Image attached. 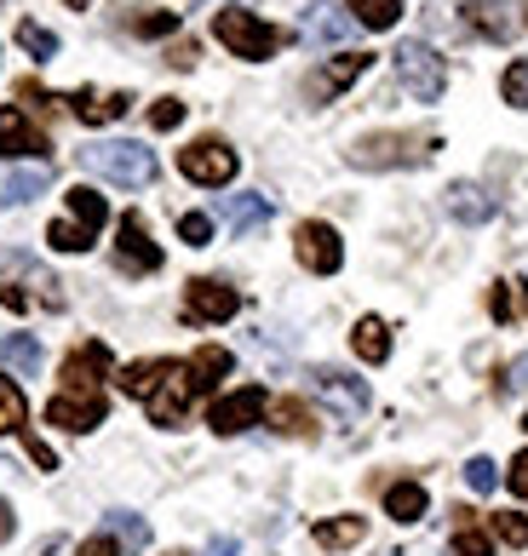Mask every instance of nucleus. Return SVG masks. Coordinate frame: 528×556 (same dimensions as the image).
Returning a JSON list of instances; mask_svg holds the SVG:
<instances>
[{
	"instance_id": "c03bdc74",
	"label": "nucleus",
	"mask_w": 528,
	"mask_h": 556,
	"mask_svg": "<svg viewBox=\"0 0 528 556\" xmlns=\"http://www.w3.org/2000/svg\"><path fill=\"white\" fill-rule=\"evenodd\" d=\"M75 556H121V545L110 540V533H98V540H87V545H80Z\"/></svg>"
},
{
	"instance_id": "20e7f679",
	"label": "nucleus",
	"mask_w": 528,
	"mask_h": 556,
	"mask_svg": "<svg viewBox=\"0 0 528 556\" xmlns=\"http://www.w3.org/2000/svg\"><path fill=\"white\" fill-rule=\"evenodd\" d=\"M144 407H150V425H161V430H178V425H185L190 407H196L190 362H161V374H155V384H150Z\"/></svg>"
},
{
	"instance_id": "7ed1b4c3",
	"label": "nucleus",
	"mask_w": 528,
	"mask_h": 556,
	"mask_svg": "<svg viewBox=\"0 0 528 556\" xmlns=\"http://www.w3.org/2000/svg\"><path fill=\"white\" fill-rule=\"evenodd\" d=\"M213 35L225 40V47H230L236 58H253V64H264V58H276V47L288 40L276 24H264V17H253L248 7H225V12L213 17Z\"/></svg>"
},
{
	"instance_id": "8fccbe9b",
	"label": "nucleus",
	"mask_w": 528,
	"mask_h": 556,
	"mask_svg": "<svg viewBox=\"0 0 528 556\" xmlns=\"http://www.w3.org/2000/svg\"><path fill=\"white\" fill-rule=\"evenodd\" d=\"M201 556H236V540H213V545L201 551Z\"/></svg>"
},
{
	"instance_id": "a211bd4d",
	"label": "nucleus",
	"mask_w": 528,
	"mask_h": 556,
	"mask_svg": "<svg viewBox=\"0 0 528 556\" xmlns=\"http://www.w3.org/2000/svg\"><path fill=\"white\" fill-rule=\"evenodd\" d=\"M64 201H70V224L87 241H98V230L110 224V201L92 190V184H75V190H64Z\"/></svg>"
},
{
	"instance_id": "473e14b6",
	"label": "nucleus",
	"mask_w": 528,
	"mask_h": 556,
	"mask_svg": "<svg viewBox=\"0 0 528 556\" xmlns=\"http://www.w3.org/2000/svg\"><path fill=\"white\" fill-rule=\"evenodd\" d=\"M161 362H167V356H161ZM161 362H127V367H121V390L144 402V396H150V384H155V374H161Z\"/></svg>"
},
{
	"instance_id": "7c9ffc66",
	"label": "nucleus",
	"mask_w": 528,
	"mask_h": 556,
	"mask_svg": "<svg viewBox=\"0 0 528 556\" xmlns=\"http://www.w3.org/2000/svg\"><path fill=\"white\" fill-rule=\"evenodd\" d=\"M29 407H24V390H17L7 374H0V437H12V430H24Z\"/></svg>"
},
{
	"instance_id": "ea45409f",
	"label": "nucleus",
	"mask_w": 528,
	"mask_h": 556,
	"mask_svg": "<svg viewBox=\"0 0 528 556\" xmlns=\"http://www.w3.org/2000/svg\"><path fill=\"white\" fill-rule=\"evenodd\" d=\"M465 488H472V493H494L500 488V470L489 459H472V465H465Z\"/></svg>"
},
{
	"instance_id": "f03ea898",
	"label": "nucleus",
	"mask_w": 528,
	"mask_h": 556,
	"mask_svg": "<svg viewBox=\"0 0 528 556\" xmlns=\"http://www.w3.org/2000/svg\"><path fill=\"white\" fill-rule=\"evenodd\" d=\"M80 167L138 190V184H155V150H144L138 138H110V143H87V150H80Z\"/></svg>"
},
{
	"instance_id": "58836bf2",
	"label": "nucleus",
	"mask_w": 528,
	"mask_h": 556,
	"mask_svg": "<svg viewBox=\"0 0 528 556\" xmlns=\"http://www.w3.org/2000/svg\"><path fill=\"white\" fill-rule=\"evenodd\" d=\"M178 121H185V104H178V98H155V104H150V127L155 132H173Z\"/></svg>"
},
{
	"instance_id": "c756f323",
	"label": "nucleus",
	"mask_w": 528,
	"mask_h": 556,
	"mask_svg": "<svg viewBox=\"0 0 528 556\" xmlns=\"http://www.w3.org/2000/svg\"><path fill=\"white\" fill-rule=\"evenodd\" d=\"M0 362H7L12 374L35 379V374H40V344H35V333H12L7 344H0Z\"/></svg>"
},
{
	"instance_id": "9d476101",
	"label": "nucleus",
	"mask_w": 528,
	"mask_h": 556,
	"mask_svg": "<svg viewBox=\"0 0 528 556\" xmlns=\"http://www.w3.org/2000/svg\"><path fill=\"white\" fill-rule=\"evenodd\" d=\"M115 264L127 276H155L161 270V247L150 241V230H144V218H138V213H127V218H121V230H115Z\"/></svg>"
},
{
	"instance_id": "6ab92c4d",
	"label": "nucleus",
	"mask_w": 528,
	"mask_h": 556,
	"mask_svg": "<svg viewBox=\"0 0 528 556\" xmlns=\"http://www.w3.org/2000/svg\"><path fill=\"white\" fill-rule=\"evenodd\" d=\"M344 35H351V17H344L339 7H328V0H316V7L304 12V40H316V47H339Z\"/></svg>"
},
{
	"instance_id": "cd10ccee",
	"label": "nucleus",
	"mask_w": 528,
	"mask_h": 556,
	"mask_svg": "<svg viewBox=\"0 0 528 556\" xmlns=\"http://www.w3.org/2000/svg\"><path fill=\"white\" fill-rule=\"evenodd\" d=\"M104 533H110L121 551H144V545H150V522L138 517V510H110V517H104Z\"/></svg>"
},
{
	"instance_id": "39448f33",
	"label": "nucleus",
	"mask_w": 528,
	"mask_h": 556,
	"mask_svg": "<svg viewBox=\"0 0 528 556\" xmlns=\"http://www.w3.org/2000/svg\"><path fill=\"white\" fill-rule=\"evenodd\" d=\"M397 80L408 87L414 104H437L442 87H449V64H442L425 40H402L397 47Z\"/></svg>"
},
{
	"instance_id": "79ce46f5",
	"label": "nucleus",
	"mask_w": 528,
	"mask_h": 556,
	"mask_svg": "<svg viewBox=\"0 0 528 556\" xmlns=\"http://www.w3.org/2000/svg\"><path fill=\"white\" fill-rule=\"evenodd\" d=\"M505 488H512L517 500H528V453H517V459H512V470H505Z\"/></svg>"
},
{
	"instance_id": "de8ad7c7",
	"label": "nucleus",
	"mask_w": 528,
	"mask_h": 556,
	"mask_svg": "<svg viewBox=\"0 0 528 556\" xmlns=\"http://www.w3.org/2000/svg\"><path fill=\"white\" fill-rule=\"evenodd\" d=\"M505 287H512V311L528 316V281H505Z\"/></svg>"
},
{
	"instance_id": "5fc2aeb1",
	"label": "nucleus",
	"mask_w": 528,
	"mask_h": 556,
	"mask_svg": "<svg viewBox=\"0 0 528 556\" xmlns=\"http://www.w3.org/2000/svg\"><path fill=\"white\" fill-rule=\"evenodd\" d=\"M523 430H528V414H523Z\"/></svg>"
},
{
	"instance_id": "2f4dec72",
	"label": "nucleus",
	"mask_w": 528,
	"mask_h": 556,
	"mask_svg": "<svg viewBox=\"0 0 528 556\" xmlns=\"http://www.w3.org/2000/svg\"><path fill=\"white\" fill-rule=\"evenodd\" d=\"M344 7L356 12V24H362V29H391L397 17H402V12H397V0H344Z\"/></svg>"
},
{
	"instance_id": "1a4fd4ad",
	"label": "nucleus",
	"mask_w": 528,
	"mask_h": 556,
	"mask_svg": "<svg viewBox=\"0 0 528 556\" xmlns=\"http://www.w3.org/2000/svg\"><path fill=\"white\" fill-rule=\"evenodd\" d=\"M104 414H110V402H104V390H58V396L47 402V425H58V430H98L104 425Z\"/></svg>"
},
{
	"instance_id": "a19ab883",
	"label": "nucleus",
	"mask_w": 528,
	"mask_h": 556,
	"mask_svg": "<svg viewBox=\"0 0 528 556\" xmlns=\"http://www.w3.org/2000/svg\"><path fill=\"white\" fill-rule=\"evenodd\" d=\"M173 29H178V17H173V12H150V17H138V35H150V40H155V35H173Z\"/></svg>"
},
{
	"instance_id": "a18cd8bd",
	"label": "nucleus",
	"mask_w": 528,
	"mask_h": 556,
	"mask_svg": "<svg viewBox=\"0 0 528 556\" xmlns=\"http://www.w3.org/2000/svg\"><path fill=\"white\" fill-rule=\"evenodd\" d=\"M167 64H173V70H190V64H196V40H178V47L167 52Z\"/></svg>"
},
{
	"instance_id": "72a5a7b5",
	"label": "nucleus",
	"mask_w": 528,
	"mask_h": 556,
	"mask_svg": "<svg viewBox=\"0 0 528 556\" xmlns=\"http://www.w3.org/2000/svg\"><path fill=\"white\" fill-rule=\"evenodd\" d=\"M17 47H24L29 58H58V35H52V29H40V24H29V17H24V24H17Z\"/></svg>"
},
{
	"instance_id": "bb28decb",
	"label": "nucleus",
	"mask_w": 528,
	"mask_h": 556,
	"mask_svg": "<svg viewBox=\"0 0 528 556\" xmlns=\"http://www.w3.org/2000/svg\"><path fill=\"white\" fill-rule=\"evenodd\" d=\"M225 218H230L236 236H248V230H259V224H271V195H230Z\"/></svg>"
},
{
	"instance_id": "0eeeda50",
	"label": "nucleus",
	"mask_w": 528,
	"mask_h": 556,
	"mask_svg": "<svg viewBox=\"0 0 528 556\" xmlns=\"http://www.w3.org/2000/svg\"><path fill=\"white\" fill-rule=\"evenodd\" d=\"M293 253H299V264L311 276H334L339 264H344L339 230H334V224H322V218H304L299 230H293Z\"/></svg>"
},
{
	"instance_id": "aec40b11",
	"label": "nucleus",
	"mask_w": 528,
	"mask_h": 556,
	"mask_svg": "<svg viewBox=\"0 0 528 556\" xmlns=\"http://www.w3.org/2000/svg\"><path fill=\"white\" fill-rule=\"evenodd\" d=\"M47 195V167H12L0 173V207H24V201Z\"/></svg>"
},
{
	"instance_id": "5701e85b",
	"label": "nucleus",
	"mask_w": 528,
	"mask_h": 556,
	"mask_svg": "<svg viewBox=\"0 0 528 556\" xmlns=\"http://www.w3.org/2000/svg\"><path fill=\"white\" fill-rule=\"evenodd\" d=\"M449 213L460 224H489L494 218V195L477 190V184H454V190H449Z\"/></svg>"
},
{
	"instance_id": "09e8293b",
	"label": "nucleus",
	"mask_w": 528,
	"mask_h": 556,
	"mask_svg": "<svg viewBox=\"0 0 528 556\" xmlns=\"http://www.w3.org/2000/svg\"><path fill=\"white\" fill-rule=\"evenodd\" d=\"M12 528H17V522H12V505L0 500V540H12Z\"/></svg>"
},
{
	"instance_id": "864d4df0",
	"label": "nucleus",
	"mask_w": 528,
	"mask_h": 556,
	"mask_svg": "<svg viewBox=\"0 0 528 556\" xmlns=\"http://www.w3.org/2000/svg\"><path fill=\"white\" fill-rule=\"evenodd\" d=\"M64 7H75V12H80V7H92V0H64Z\"/></svg>"
},
{
	"instance_id": "37998d69",
	"label": "nucleus",
	"mask_w": 528,
	"mask_h": 556,
	"mask_svg": "<svg viewBox=\"0 0 528 556\" xmlns=\"http://www.w3.org/2000/svg\"><path fill=\"white\" fill-rule=\"evenodd\" d=\"M489 316H494V321H512V287H505V281L489 293Z\"/></svg>"
},
{
	"instance_id": "4be33fe9",
	"label": "nucleus",
	"mask_w": 528,
	"mask_h": 556,
	"mask_svg": "<svg viewBox=\"0 0 528 556\" xmlns=\"http://www.w3.org/2000/svg\"><path fill=\"white\" fill-rule=\"evenodd\" d=\"M230 374V350L225 344H201L190 356V379H196V396H208V390H218V379Z\"/></svg>"
},
{
	"instance_id": "e433bc0d",
	"label": "nucleus",
	"mask_w": 528,
	"mask_h": 556,
	"mask_svg": "<svg viewBox=\"0 0 528 556\" xmlns=\"http://www.w3.org/2000/svg\"><path fill=\"white\" fill-rule=\"evenodd\" d=\"M178 241H185V247H208L213 241V218L208 213H185V218H178Z\"/></svg>"
},
{
	"instance_id": "4468645a",
	"label": "nucleus",
	"mask_w": 528,
	"mask_h": 556,
	"mask_svg": "<svg viewBox=\"0 0 528 556\" xmlns=\"http://www.w3.org/2000/svg\"><path fill=\"white\" fill-rule=\"evenodd\" d=\"M47 150H52L47 132H35L24 121V110H0V155H7V161H35Z\"/></svg>"
},
{
	"instance_id": "9b49d317",
	"label": "nucleus",
	"mask_w": 528,
	"mask_h": 556,
	"mask_svg": "<svg viewBox=\"0 0 528 556\" xmlns=\"http://www.w3.org/2000/svg\"><path fill=\"white\" fill-rule=\"evenodd\" d=\"M241 311V293L230 281H190L185 287V316L190 321H230Z\"/></svg>"
},
{
	"instance_id": "f704fd0d",
	"label": "nucleus",
	"mask_w": 528,
	"mask_h": 556,
	"mask_svg": "<svg viewBox=\"0 0 528 556\" xmlns=\"http://www.w3.org/2000/svg\"><path fill=\"white\" fill-rule=\"evenodd\" d=\"M500 92H505V104H512V110H528V58H517V64L500 75Z\"/></svg>"
},
{
	"instance_id": "f3484780",
	"label": "nucleus",
	"mask_w": 528,
	"mask_h": 556,
	"mask_svg": "<svg viewBox=\"0 0 528 556\" xmlns=\"http://www.w3.org/2000/svg\"><path fill=\"white\" fill-rule=\"evenodd\" d=\"M316 390H322V396H328L334 407H344V414H368V384H362V379H351V374H339V367H316Z\"/></svg>"
},
{
	"instance_id": "a878e982",
	"label": "nucleus",
	"mask_w": 528,
	"mask_h": 556,
	"mask_svg": "<svg viewBox=\"0 0 528 556\" xmlns=\"http://www.w3.org/2000/svg\"><path fill=\"white\" fill-rule=\"evenodd\" d=\"M425 505H431V500H425L419 482H391V488H385V517H397V522H419Z\"/></svg>"
},
{
	"instance_id": "4c0bfd02",
	"label": "nucleus",
	"mask_w": 528,
	"mask_h": 556,
	"mask_svg": "<svg viewBox=\"0 0 528 556\" xmlns=\"http://www.w3.org/2000/svg\"><path fill=\"white\" fill-rule=\"evenodd\" d=\"M47 241L58 247V253H87V247H92V241H87V236H80V230H75V224H70V218H58V224H52V230H47Z\"/></svg>"
},
{
	"instance_id": "ddd939ff",
	"label": "nucleus",
	"mask_w": 528,
	"mask_h": 556,
	"mask_svg": "<svg viewBox=\"0 0 528 556\" xmlns=\"http://www.w3.org/2000/svg\"><path fill=\"white\" fill-rule=\"evenodd\" d=\"M110 379V344H80L70 350V362H64V390H104Z\"/></svg>"
},
{
	"instance_id": "2eb2a0df",
	"label": "nucleus",
	"mask_w": 528,
	"mask_h": 556,
	"mask_svg": "<svg viewBox=\"0 0 528 556\" xmlns=\"http://www.w3.org/2000/svg\"><path fill=\"white\" fill-rule=\"evenodd\" d=\"M362 70H368V52H339V58H328V64L311 75V87H304V92H311L316 104H328V98H339Z\"/></svg>"
},
{
	"instance_id": "c85d7f7f",
	"label": "nucleus",
	"mask_w": 528,
	"mask_h": 556,
	"mask_svg": "<svg viewBox=\"0 0 528 556\" xmlns=\"http://www.w3.org/2000/svg\"><path fill=\"white\" fill-rule=\"evenodd\" d=\"M362 533H368L362 517H334V522H316V545L322 551H351V545H362Z\"/></svg>"
},
{
	"instance_id": "b1692460",
	"label": "nucleus",
	"mask_w": 528,
	"mask_h": 556,
	"mask_svg": "<svg viewBox=\"0 0 528 556\" xmlns=\"http://www.w3.org/2000/svg\"><path fill=\"white\" fill-rule=\"evenodd\" d=\"M351 350H356L362 362H374V367H379L385 356H391V327H385L379 316H362V321H356V333H351Z\"/></svg>"
},
{
	"instance_id": "f257e3e1",
	"label": "nucleus",
	"mask_w": 528,
	"mask_h": 556,
	"mask_svg": "<svg viewBox=\"0 0 528 556\" xmlns=\"http://www.w3.org/2000/svg\"><path fill=\"white\" fill-rule=\"evenodd\" d=\"M437 155V132H368L351 143V167L385 173V167H419Z\"/></svg>"
},
{
	"instance_id": "c9c22d12",
	"label": "nucleus",
	"mask_w": 528,
	"mask_h": 556,
	"mask_svg": "<svg viewBox=\"0 0 528 556\" xmlns=\"http://www.w3.org/2000/svg\"><path fill=\"white\" fill-rule=\"evenodd\" d=\"M494 533H500V540L512 545V551H528V517H523V510H500V517H494Z\"/></svg>"
},
{
	"instance_id": "3c124183",
	"label": "nucleus",
	"mask_w": 528,
	"mask_h": 556,
	"mask_svg": "<svg viewBox=\"0 0 528 556\" xmlns=\"http://www.w3.org/2000/svg\"><path fill=\"white\" fill-rule=\"evenodd\" d=\"M40 556H70V540H47V551Z\"/></svg>"
},
{
	"instance_id": "393cba45",
	"label": "nucleus",
	"mask_w": 528,
	"mask_h": 556,
	"mask_svg": "<svg viewBox=\"0 0 528 556\" xmlns=\"http://www.w3.org/2000/svg\"><path fill=\"white\" fill-rule=\"evenodd\" d=\"M454 556H494V533L472 510H454Z\"/></svg>"
},
{
	"instance_id": "603ef678",
	"label": "nucleus",
	"mask_w": 528,
	"mask_h": 556,
	"mask_svg": "<svg viewBox=\"0 0 528 556\" xmlns=\"http://www.w3.org/2000/svg\"><path fill=\"white\" fill-rule=\"evenodd\" d=\"M512 374H517V379H528V356H523V362H517V367H512Z\"/></svg>"
},
{
	"instance_id": "6e6552de",
	"label": "nucleus",
	"mask_w": 528,
	"mask_h": 556,
	"mask_svg": "<svg viewBox=\"0 0 528 556\" xmlns=\"http://www.w3.org/2000/svg\"><path fill=\"white\" fill-rule=\"evenodd\" d=\"M264 414H271V396H264L259 384H241V390H230V396L213 402L208 425L218 430V437H241V430H253Z\"/></svg>"
},
{
	"instance_id": "49530a36",
	"label": "nucleus",
	"mask_w": 528,
	"mask_h": 556,
	"mask_svg": "<svg viewBox=\"0 0 528 556\" xmlns=\"http://www.w3.org/2000/svg\"><path fill=\"white\" fill-rule=\"evenodd\" d=\"M29 459H35L40 470H52V465H58V459H52V447H47V442H40V437H29Z\"/></svg>"
},
{
	"instance_id": "dca6fc26",
	"label": "nucleus",
	"mask_w": 528,
	"mask_h": 556,
	"mask_svg": "<svg viewBox=\"0 0 528 556\" xmlns=\"http://www.w3.org/2000/svg\"><path fill=\"white\" fill-rule=\"evenodd\" d=\"M58 104H70L87 127H104V121H121L133 110V92H92V87H80L70 98H58Z\"/></svg>"
},
{
	"instance_id": "f8f14e48",
	"label": "nucleus",
	"mask_w": 528,
	"mask_h": 556,
	"mask_svg": "<svg viewBox=\"0 0 528 556\" xmlns=\"http://www.w3.org/2000/svg\"><path fill=\"white\" fill-rule=\"evenodd\" d=\"M460 17H465V29L482 35V40H512L517 35V7L512 0H465Z\"/></svg>"
},
{
	"instance_id": "423d86ee",
	"label": "nucleus",
	"mask_w": 528,
	"mask_h": 556,
	"mask_svg": "<svg viewBox=\"0 0 528 556\" xmlns=\"http://www.w3.org/2000/svg\"><path fill=\"white\" fill-rule=\"evenodd\" d=\"M241 167V155L230 150L225 138H196L190 150H178V173H185L190 184H208V190H218V184H230Z\"/></svg>"
},
{
	"instance_id": "412c9836",
	"label": "nucleus",
	"mask_w": 528,
	"mask_h": 556,
	"mask_svg": "<svg viewBox=\"0 0 528 556\" xmlns=\"http://www.w3.org/2000/svg\"><path fill=\"white\" fill-rule=\"evenodd\" d=\"M271 425L281 430V437H316V414H311V402H299V396H276L271 402Z\"/></svg>"
}]
</instances>
